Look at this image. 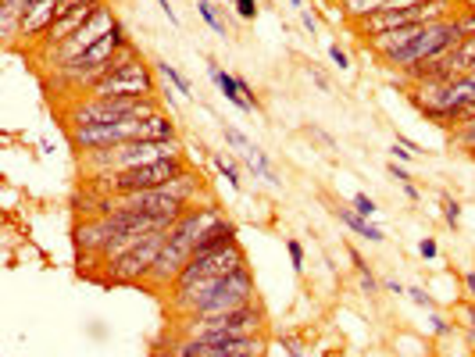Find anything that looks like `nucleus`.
Wrapping results in <instances>:
<instances>
[{
    "label": "nucleus",
    "instance_id": "nucleus-1",
    "mask_svg": "<svg viewBox=\"0 0 475 357\" xmlns=\"http://www.w3.org/2000/svg\"><path fill=\"white\" fill-rule=\"evenodd\" d=\"M225 218V211L214 204V200H207V204H193L172 229H168V239H165V247H161V254H157V261H154V268H150V275H147V289H168L172 282H175V275L186 268V261L197 254V243L204 239V232L214 225V222H221Z\"/></svg>",
    "mask_w": 475,
    "mask_h": 357
},
{
    "label": "nucleus",
    "instance_id": "nucleus-2",
    "mask_svg": "<svg viewBox=\"0 0 475 357\" xmlns=\"http://www.w3.org/2000/svg\"><path fill=\"white\" fill-rule=\"evenodd\" d=\"M86 93L90 97H157L161 93L157 69L147 65V58L140 54L136 44H129Z\"/></svg>",
    "mask_w": 475,
    "mask_h": 357
},
{
    "label": "nucleus",
    "instance_id": "nucleus-3",
    "mask_svg": "<svg viewBox=\"0 0 475 357\" xmlns=\"http://www.w3.org/2000/svg\"><path fill=\"white\" fill-rule=\"evenodd\" d=\"M265 307L258 300L236 307V311H225V314H211V318H182L179 332L182 336H197L204 343H225L232 336H258L265 332Z\"/></svg>",
    "mask_w": 475,
    "mask_h": 357
},
{
    "label": "nucleus",
    "instance_id": "nucleus-4",
    "mask_svg": "<svg viewBox=\"0 0 475 357\" xmlns=\"http://www.w3.org/2000/svg\"><path fill=\"white\" fill-rule=\"evenodd\" d=\"M165 111L161 97H83L68 108V126H108L125 118H147Z\"/></svg>",
    "mask_w": 475,
    "mask_h": 357
},
{
    "label": "nucleus",
    "instance_id": "nucleus-5",
    "mask_svg": "<svg viewBox=\"0 0 475 357\" xmlns=\"http://www.w3.org/2000/svg\"><path fill=\"white\" fill-rule=\"evenodd\" d=\"M186 172H193V165H189L186 154H179V158H165V161H154V165H140V168H125V172H108V175H97V179H104V193L108 197H129V193L168 186V183L182 179Z\"/></svg>",
    "mask_w": 475,
    "mask_h": 357
},
{
    "label": "nucleus",
    "instance_id": "nucleus-6",
    "mask_svg": "<svg viewBox=\"0 0 475 357\" xmlns=\"http://www.w3.org/2000/svg\"><path fill=\"white\" fill-rule=\"evenodd\" d=\"M461 44H464V37H461L457 22H454V19H443V22H436V26H425L404 51L382 54L379 61H382V69H390V72H404V69H411V65H418V61H425V58L450 54V51L461 47Z\"/></svg>",
    "mask_w": 475,
    "mask_h": 357
},
{
    "label": "nucleus",
    "instance_id": "nucleus-7",
    "mask_svg": "<svg viewBox=\"0 0 475 357\" xmlns=\"http://www.w3.org/2000/svg\"><path fill=\"white\" fill-rule=\"evenodd\" d=\"M165 239H168V229L147 236L129 254L108 261L104 264V282H111V286H143L147 275H150V268H154V261H157V254H161V247H165Z\"/></svg>",
    "mask_w": 475,
    "mask_h": 357
},
{
    "label": "nucleus",
    "instance_id": "nucleus-8",
    "mask_svg": "<svg viewBox=\"0 0 475 357\" xmlns=\"http://www.w3.org/2000/svg\"><path fill=\"white\" fill-rule=\"evenodd\" d=\"M68 140L79 154L111 150L118 143L143 140V118H125V122H108V126H68Z\"/></svg>",
    "mask_w": 475,
    "mask_h": 357
},
{
    "label": "nucleus",
    "instance_id": "nucleus-9",
    "mask_svg": "<svg viewBox=\"0 0 475 357\" xmlns=\"http://www.w3.org/2000/svg\"><path fill=\"white\" fill-rule=\"evenodd\" d=\"M251 300H258V293H254V275H251V268H240V272L225 275V279L218 282V289H214L207 300H200L186 318L225 314V311H236V307H244V304H251Z\"/></svg>",
    "mask_w": 475,
    "mask_h": 357
},
{
    "label": "nucleus",
    "instance_id": "nucleus-10",
    "mask_svg": "<svg viewBox=\"0 0 475 357\" xmlns=\"http://www.w3.org/2000/svg\"><path fill=\"white\" fill-rule=\"evenodd\" d=\"M115 22H118V19H115V12L104 4V8H101V12H97V15H93V19H90V22H86L76 37H68L61 47H54V51L47 54V65H54V72H58V69H65V65L79 61L90 47H97V44H101V40L115 29Z\"/></svg>",
    "mask_w": 475,
    "mask_h": 357
},
{
    "label": "nucleus",
    "instance_id": "nucleus-11",
    "mask_svg": "<svg viewBox=\"0 0 475 357\" xmlns=\"http://www.w3.org/2000/svg\"><path fill=\"white\" fill-rule=\"evenodd\" d=\"M207 76H211V83L218 86V93L236 108V111H247L251 115V104L244 101V90H240V76H232V72H221V65L218 61H207Z\"/></svg>",
    "mask_w": 475,
    "mask_h": 357
},
{
    "label": "nucleus",
    "instance_id": "nucleus-12",
    "mask_svg": "<svg viewBox=\"0 0 475 357\" xmlns=\"http://www.w3.org/2000/svg\"><path fill=\"white\" fill-rule=\"evenodd\" d=\"M336 218H340V222H343V225H347L350 232L365 236L368 243H382V239H386V232H382L379 225H372L368 218H361V215H358L354 207H336Z\"/></svg>",
    "mask_w": 475,
    "mask_h": 357
},
{
    "label": "nucleus",
    "instance_id": "nucleus-13",
    "mask_svg": "<svg viewBox=\"0 0 475 357\" xmlns=\"http://www.w3.org/2000/svg\"><path fill=\"white\" fill-rule=\"evenodd\" d=\"M382 8H386V0H340V15H343L350 26H358V22L372 19V15H379Z\"/></svg>",
    "mask_w": 475,
    "mask_h": 357
},
{
    "label": "nucleus",
    "instance_id": "nucleus-14",
    "mask_svg": "<svg viewBox=\"0 0 475 357\" xmlns=\"http://www.w3.org/2000/svg\"><path fill=\"white\" fill-rule=\"evenodd\" d=\"M143 140H179V126L168 118V111L143 118Z\"/></svg>",
    "mask_w": 475,
    "mask_h": 357
},
{
    "label": "nucleus",
    "instance_id": "nucleus-15",
    "mask_svg": "<svg viewBox=\"0 0 475 357\" xmlns=\"http://www.w3.org/2000/svg\"><path fill=\"white\" fill-rule=\"evenodd\" d=\"M154 69H157V76H161V79H165V83H168L179 97H193V86L186 83V76H182L175 65H168V61H154Z\"/></svg>",
    "mask_w": 475,
    "mask_h": 357
},
{
    "label": "nucleus",
    "instance_id": "nucleus-16",
    "mask_svg": "<svg viewBox=\"0 0 475 357\" xmlns=\"http://www.w3.org/2000/svg\"><path fill=\"white\" fill-rule=\"evenodd\" d=\"M211 165L218 168V175H221V179H225V183H229V186L236 190V193H240V190H244V179H240V168H236V165H232V161H229L225 154H218V150H214V154H211Z\"/></svg>",
    "mask_w": 475,
    "mask_h": 357
},
{
    "label": "nucleus",
    "instance_id": "nucleus-17",
    "mask_svg": "<svg viewBox=\"0 0 475 357\" xmlns=\"http://www.w3.org/2000/svg\"><path fill=\"white\" fill-rule=\"evenodd\" d=\"M197 15L204 19V26H207L211 33H218V37H229V29H225V19L218 15V8L211 4V0H197Z\"/></svg>",
    "mask_w": 475,
    "mask_h": 357
},
{
    "label": "nucleus",
    "instance_id": "nucleus-18",
    "mask_svg": "<svg viewBox=\"0 0 475 357\" xmlns=\"http://www.w3.org/2000/svg\"><path fill=\"white\" fill-rule=\"evenodd\" d=\"M450 143L457 150H464V154H475V118H468L457 129H450Z\"/></svg>",
    "mask_w": 475,
    "mask_h": 357
},
{
    "label": "nucleus",
    "instance_id": "nucleus-19",
    "mask_svg": "<svg viewBox=\"0 0 475 357\" xmlns=\"http://www.w3.org/2000/svg\"><path fill=\"white\" fill-rule=\"evenodd\" d=\"M350 207H354V211H358L361 218H368V222H372V218L379 215V204H375V200H372L368 193H354V200H350Z\"/></svg>",
    "mask_w": 475,
    "mask_h": 357
},
{
    "label": "nucleus",
    "instance_id": "nucleus-20",
    "mask_svg": "<svg viewBox=\"0 0 475 357\" xmlns=\"http://www.w3.org/2000/svg\"><path fill=\"white\" fill-rule=\"evenodd\" d=\"M439 204H443V222L457 232V225H461V204H457L454 197H447V193H443V200H439Z\"/></svg>",
    "mask_w": 475,
    "mask_h": 357
},
{
    "label": "nucleus",
    "instance_id": "nucleus-21",
    "mask_svg": "<svg viewBox=\"0 0 475 357\" xmlns=\"http://www.w3.org/2000/svg\"><path fill=\"white\" fill-rule=\"evenodd\" d=\"M454 22H457V29H461L464 40L475 37V8H461V12L454 15Z\"/></svg>",
    "mask_w": 475,
    "mask_h": 357
},
{
    "label": "nucleus",
    "instance_id": "nucleus-22",
    "mask_svg": "<svg viewBox=\"0 0 475 357\" xmlns=\"http://www.w3.org/2000/svg\"><path fill=\"white\" fill-rule=\"evenodd\" d=\"M286 254H290L294 272L301 275V272H304V247H301V239H286Z\"/></svg>",
    "mask_w": 475,
    "mask_h": 357
},
{
    "label": "nucleus",
    "instance_id": "nucleus-23",
    "mask_svg": "<svg viewBox=\"0 0 475 357\" xmlns=\"http://www.w3.org/2000/svg\"><path fill=\"white\" fill-rule=\"evenodd\" d=\"M429 329H432V336H439V339H447V336L454 332V325H450L443 314H436V311L429 314Z\"/></svg>",
    "mask_w": 475,
    "mask_h": 357
},
{
    "label": "nucleus",
    "instance_id": "nucleus-24",
    "mask_svg": "<svg viewBox=\"0 0 475 357\" xmlns=\"http://www.w3.org/2000/svg\"><path fill=\"white\" fill-rule=\"evenodd\" d=\"M236 15L244 22H254L258 19V0H236Z\"/></svg>",
    "mask_w": 475,
    "mask_h": 357
},
{
    "label": "nucleus",
    "instance_id": "nucleus-25",
    "mask_svg": "<svg viewBox=\"0 0 475 357\" xmlns=\"http://www.w3.org/2000/svg\"><path fill=\"white\" fill-rule=\"evenodd\" d=\"M407 296H411L418 307H425V311H432V307H436V300H432V296H429L422 286H407Z\"/></svg>",
    "mask_w": 475,
    "mask_h": 357
},
{
    "label": "nucleus",
    "instance_id": "nucleus-26",
    "mask_svg": "<svg viewBox=\"0 0 475 357\" xmlns=\"http://www.w3.org/2000/svg\"><path fill=\"white\" fill-rule=\"evenodd\" d=\"M279 343H283V350H286V357H304V343L297 339V336H279Z\"/></svg>",
    "mask_w": 475,
    "mask_h": 357
},
{
    "label": "nucleus",
    "instance_id": "nucleus-27",
    "mask_svg": "<svg viewBox=\"0 0 475 357\" xmlns=\"http://www.w3.org/2000/svg\"><path fill=\"white\" fill-rule=\"evenodd\" d=\"M329 58H333V65H336L340 72H347V69H350V58H347V51H343L340 44H329Z\"/></svg>",
    "mask_w": 475,
    "mask_h": 357
},
{
    "label": "nucleus",
    "instance_id": "nucleus-28",
    "mask_svg": "<svg viewBox=\"0 0 475 357\" xmlns=\"http://www.w3.org/2000/svg\"><path fill=\"white\" fill-rule=\"evenodd\" d=\"M418 254H422V261H436V257H439V247H436V239H432V236H425V239L418 243Z\"/></svg>",
    "mask_w": 475,
    "mask_h": 357
},
{
    "label": "nucleus",
    "instance_id": "nucleus-29",
    "mask_svg": "<svg viewBox=\"0 0 475 357\" xmlns=\"http://www.w3.org/2000/svg\"><path fill=\"white\" fill-rule=\"evenodd\" d=\"M422 4H429V0H386L382 12H407V8H422Z\"/></svg>",
    "mask_w": 475,
    "mask_h": 357
},
{
    "label": "nucleus",
    "instance_id": "nucleus-30",
    "mask_svg": "<svg viewBox=\"0 0 475 357\" xmlns=\"http://www.w3.org/2000/svg\"><path fill=\"white\" fill-rule=\"evenodd\" d=\"M347 254H350V264H354V272H358V275H368V272H372V268H368V261L361 257V250H358V247H347Z\"/></svg>",
    "mask_w": 475,
    "mask_h": 357
},
{
    "label": "nucleus",
    "instance_id": "nucleus-31",
    "mask_svg": "<svg viewBox=\"0 0 475 357\" xmlns=\"http://www.w3.org/2000/svg\"><path fill=\"white\" fill-rule=\"evenodd\" d=\"M386 172H390V175H393V179H397L400 186H404V183H411V175H407V168H404V165H397V161H390V165H386Z\"/></svg>",
    "mask_w": 475,
    "mask_h": 357
},
{
    "label": "nucleus",
    "instance_id": "nucleus-32",
    "mask_svg": "<svg viewBox=\"0 0 475 357\" xmlns=\"http://www.w3.org/2000/svg\"><path fill=\"white\" fill-rule=\"evenodd\" d=\"M308 79H311V83H315V86H318L322 93H329V90H333V86H329V79H326V76H322L318 69H308Z\"/></svg>",
    "mask_w": 475,
    "mask_h": 357
},
{
    "label": "nucleus",
    "instance_id": "nucleus-33",
    "mask_svg": "<svg viewBox=\"0 0 475 357\" xmlns=\"http://www.w3.org/2000/svg\"><path fill=\"white\" fill-rule=\"evenodd\" d=\"M301 26H304L311 37H318V22H315V15H311V12H301Z\"/></svg>",
    "mask_w": 475,
    "mask_h": 357
},
{
    "label": "nucleus",
    "instance_id": "nucleus-34",
    "mask_svg": "<svg viewBox=\"0 0 475 357\" xmlns=\"http://www.w3.org/2000/svg\"><path fill=\"white\" fill-rule=\"evenodd\" d=\"M157 8L165 12V19H168L172 26H179V15H175V8H172V0H157Z\"/></svg>",
    "mask_w": 475,
    "mask_h": 357
},
{
    "label": "nucleus",
    "instance_id": "nucleus-35",
    "mask_svg": "<svg viewBox=\"0 0 475 357\" xmlns=\"http://www.w3.org/2000/svg\"><path fill=\"white\" fill-rule=\"evenodd\" d=\"M382 286H386V289H390V293H397V296H407V286H404V282H400V279H386V282H382Z\"/></svg>",
    "mask_w": 475,
    "mask_h": 357
},
{
    "label": "nucleus",
    "instance_id": "nucleus-36",
    "mask_svg": "<svg viewBox=\"0 0 475 357\" xmlns=\"http://www.w3.org/2000/svg\"><path fill=\"white\" fill-rule=\"evenodd\" d=\"M83 4H93V0H61V15H68V12L83 8Z\"/></svg>",
    "mask_w": 475,
    "mask_h": 357
},
{
    "label": "nucleus",
    "instance_id": "nucleus-37",
    "mask_svg": "<svg viewBox=\"0 0 475 357\" xmlns=\"http://www.w3.org/2000/svg\"><path fill=\"white\" fill-rule=\"evenodd\" d=\"M157 97H161V104H165L168 111H175V93H172V90H161Z\"/></svg>",
    "mask_w": 475,
    "mask_h": 357
},
{
    "label": "nucleus",
    "instance_id": "nucleus-38",
    "mask_svg": "<svg viewBox=\"0 0 475 357\" xmlns=\"http://www.w3.org/2000/svg\"><path fill=\"white\" fill-rule=\"evenodd\" d=\"M411 158H415L411 150H404L400 143H393V161H411Z\"/></svg>",
    "mask_w": 475,
    "mask_h": 357
},
{
    "label": "nucleus",
    "instance_id": "nucleus-39",
    "mask_svg": "<svg viewBox=\"0 0 475 357\" xmlns=\"http://www.w3.org/2000/svg\"><path fill=\"white\" fill-rule=\"evenodd\" d=\"M397 143H400L404 150H411V154H418V143H415V140H407V136H400V133H397Z\"/></svg>",
    "mask_w": 475,
    "mask_h": 357
},
{
    "label": "nucleus",
    "instance_id": "nucleus-40",
    "mask_svg": "<svg viewBox=\"0 0 475 357\" xmlns=\"http://www.w3.org/2000/svg\"><path fill=\"white\" fill-rule=\"evenodd\" d=\"M404 193H407V200H422V193H418L415 183H404Z\"/></svg>",
    "mask_w": 475,
    "mask_h": 357
},
{
    "label": "nucleus",
    "instance_id": "nucleus-41",
    "mask_svg": "<svg viewBox=\"0 0 475 357\" xmlns=\"http://www.w3.org/2000/svg\"><path fill=\"white\" fill-rule=\"evenodd\" d=\"M464 289H468V296L475 300V272H468V275H464Z\"/></svg>",
    "mask_w": 475,
    "mask_h": 357
},
{
    "label": "nucleus",
    "instance_id": "nucleus-42",
    "mask_svg": "<svg viewBox=\"0 0 475 357\" xmlns=\"http://www.w3.org/2000/svg\"><path fill=\"white\" fill-rule=\"evenodd\" d=\"M311 133H315V136H318V140H322V143H326V147H336V143H333V136H329V133H322V129H311Z\"/></svg>",
    "mask_w": 475,
    "mask_h": 357
},
{
    "label": "nucleus",
    "instance_id": "nucleus-43",
    "mask_svg": "<svg viewBox=\"0 0 475 357\" xmlns=\"http://www.w3.org/2000/svg\"><path fill=\"white\" fill-rule=\"evenodd\" d=\"M464 325H475V304H471V307H464Z\"/></svg>",
    "mask_w": 475,
    "mask_h": 357
},
{
    "label": "nucleus",
    "instance_id": "nucleus-44",
    "mask_svg": "<svg viewBox=\"0 0 475 357\" xmlns=\"http://www.w3.org/2000/svg\"><path fill=\"white\" fill-rule=\"evenodd\" d=\"M286 4H290V8H294V12H297V15H301V12H304V0H286Z\"/></svg>",
    "mask_w": 475,
    "mask_h": 357
},
{
    "label": "nucleus",
    "instance_id": "nucleus-45",
    "mask_svg": "<svg viewBox=\"0 0 475 357\" xmlns=\"http://www.w3.org/2000/svg\"><path fill=\"white\" fill-rule=\"evenodd\" d=\"M468 346L475 350V325H468Z\"/></svg>",
    "mask_w": 475,
    "mask_h": 357
},
{
    "label": "nucleus",
    "instance_id": "nucleus-46",
    "mask_svg": "<svg viewBox=\"0 0 475 357\" xmlns=\"http://www.w3.org/2000/svg\"><path fill=\"white\" fill-rule=\"evenodd\" d=\"M468 158H471V161H475V154H468Z\"/></svg>",
    "mask_w": 475,
    "mask_h": 357
},
{
    "label": "nucleus",
    "instance_id": "nucleus-47",
    "mask_svg": "<svg viewBox=\"0 0 475 357\" xmlns=\"http://www.w3.org/2000/svg\"><path fill=\"white\" fill-rule=\"evenodd\" d=\"M471 72H475V65H471Z\"/></svg>",
    "mask_w": 475,
    "mask_h": 357
}]
</instances>
